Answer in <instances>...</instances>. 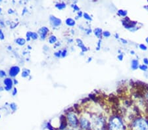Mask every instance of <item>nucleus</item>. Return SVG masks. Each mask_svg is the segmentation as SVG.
Listing matches in <instances>:
<instances>
[{
	"label": "nucleus",
	"mask_w": 148,
	"mask_h": 130,
	"mask_svg": "<svg viewBox=\"0 0 148 130\" xmlns=\"http://www.w3.org/2000/svg\"><path fill=\"white\" fill-rule=\"evenodd\" d=\"M107 130H126V127L121 117L113 116L107 124Z\"/></svg>",
	"instance_id": "nucleus-1"
},
{
	"label": "nucleus",
	"mask_w": 148,
	"mask_h": 130,
	"mask_svg": "<svg viewBox=\"0 0 148 130\" xmlns=\"http://www.w3.org/2000/svg\"><path fill=\"white\" fill-rule=\"evenodd\" d=\"M131 130H148V120L138 117L131 124Z\"/></svg>",
	"instance_id": "nucleus-2"
},
{
	"label": "nucleus",
	"mask_w": 148,
	"mask_h": 130,
	"mask_svg": "<svg viewBox=\"0 0 148 130\" xmlns=\"http://www.w3.org/2000/svg\"><path fill=\"white\" fill-rule=\"evenodd\" d=\"M67 120L69 125L73 128H76L79 126V120L73 113H69L67 115Z\"/></svg>",
	"instance_id": "nucleus-3"
},
{
	"label": "nucleus",
	"mask_w": 148,
	"mask_h": 130,
	"mask_svg": "<svg viewBox=\"0 0 148 130\" xmlns=\"http://www.w3.org/2000/svg\"><path fill=\"white\" fill-rule=\"evenodd\" d=\"M122 24L124 26V27L128 30H132V28L137 27L138 22L136 21H132L128 17H125L124 19L122 20Z\"/></svg>",
	"instance_id": "nucleus-4"
},
{
	"label": "nucleus",
	"mask_w": 148,
	"mask_h": 130,
	"mask_svg": "<svg viewBox=\"0 0 148 130\" xmlns=\"http://www.w3.org/2000/svg\"><path fill=\"white\" fill-rule=\"evenodd\" d=\"M79 126L84 130H92L91 122L84 117H82L79 120Z\"/></svg>",
	"instance_id": "nucleus-5"
},
{
	"label": "nucleus",
	"mask_w": 148,
	"mask_h": 130,
	"mask_svg": "<svg viewBox=\"0 0 148 130\" xmlns=\"http://www.w3.org/2000/svg\"><path fill=\"white\" fill-rule=\"evenodd\" d=\"M140 64H139V61L138 59H132V61H131V68L133 70H137L138 68H139Z\"/></svg>",
	"instance_id": "nucleus-6"
},
{
	"label": "nucleus",
	"mask_w": 148,
	"mask_h": 130,
	"mask_svg": "<svg viewBox=\"0 0 148 130\" xmlns=\"http://www.w3.org/2000/svg\"><path fill=\"white\" fill-rule=\"evenodd\" d=\"M19 72V68L18 67H13L11 68L10 75L11 76H15Z\"/></svg>",
	"instance_id": "nucleus-7"
},
{
	"label": "nucleus",
	"mask_w": 148,
	"mask_h": 130,
	"mask_svg": "<svg viewBox=\"0 0 148 130\" xmlns=\"http://www.w3.org/2000/svg\"><path fill=\"white\" fill-rule=\"evenodd\" d=\"M94 34L96 35L97 37H99V38H100V37H101V35L103 34L102 30L99 28H95V29L94 30Z\"/></svg>",
	"instance_id": "nucleus-8"
},
{
	"label": "nucleus",
	"mask_w": 148,
	"mask_h": 130,
	"mask_svg": "<svg viewBox=\"0 0 148 130\" xmlns=\"http://www.w3.org/2000/svg\"><path fill=\"white\" fill-rule=\"evenodd\" d=\"M118 15L121 16V17L125 18L128 15V11L126 10H124V9H119L118 11Z\"/></svg>",
	"instance_id": "nucleus-9"
},
{
	"label": "nucleus",
	"mask_w": 148,
	"mask_h": 130,
	"mask_svg": "<svg viewBox=\"0 0 148 130\" xmlns=\"http://www.w3.org/2000/svg\"><path fill=\"white\" fill-rule=\"evenodd\" d=\"M51 20L52 21L53 25L55 26H59L61 25V20L54 17V16H51Z\"/></svg>",
	"instance_id": "nucleus-10"
},
{
	"label": "nucleus",
	"mask_w": 148,
	"mask_h": 130,
	"mask_svg": "<svg viewBox=\"0 0 148 130\" xmlns=\"http://www.w3.org/2000/svg\"><path fill=\"white\" fill-rule=\"evenodd\" d=\"M47 32H48V29H47V28L46 27H43L42 28H41V29L40 30L39 32H40V35H41V36L42 37V38H44L45 35H46Z\"/></svg>",
	"instance_id": "nucleus-11"
},
{
	"label": "nucleus",
	"mask_w": 148,
	"mask_h": 130,
	"mask_svg": "<svg viewBox=\"0 0 148 130\" xmlns=\"http://www.w3.org/2000/svg\"><path fill=\"white\" fill-rule=\"evenodd\" d=\"M77 43H78V46L80 47V48L82 49V50L83 51H87V48L84 46V44L82 43V42L81 41L80 39H77Z\"/></svg>",
	"instance_id": "nucleus-12"
},
{
	"label": "nucleus",
	"mask_w": 148,
	"mask_h": 130,
	"mask_svg": "<svg viewBox=\"0 0 148 130\" xmlns=\"http://www.w3.org/2000/svg\"><path fill=\"white\" fill-rule=\"evenodd\" d=\"M5 84L7 86V89H9L12 86V80L11 79H6L5 80Z\"/></svg>",
	"instance_id": "nucleus-13"
},
{
	"label": "nucleus",
	"mask_w": 148,
	"mask_h": 130,
	"mask_svg": "<svg viewBox=\"0 0 148 130\" xmlns=\"http://www.w3.org/2000/svg\"><path fill=\"white\" fill-rule=\"evenodd\" d=\"M66 22L67 24V25L71 26V27H73V26L75 25V21L72 19V18H68V19L66 20Z\"/></svg>",
	"instance_id": "nucleus-14"
},
{
	"label": "nucleus",
	"mask_w": 148,
	"mask_h": 130,
	"mask_svg": "<svg viewBox=\"0 0 148 130\" xmlns=\"http://www.w3.org/2000/svg\"><path fill=\"white\" fill-rule=\"evenodd\" d=\"M139 68L142 71H144V72H146V71L148 69V67L147 65H144V64H142V65H140V67H139Z\"/></svg>",
	"instance_id": "nucleus-15"
},
{
	"label": "nucleus",
	"mask_w": 148,
	"mask_h": 130,
	"mask_svg": "<svg viewBox=\"0 0 148 130\" xmlns=\"http://www.w3.org/2000/svg\"><path fill=\"white\" fill-rule=\"evenodd\" d=\"M139 48L142 51H147V46H145V44H141L139 45Z\"/></svg>",
	"instance_id": "nucleus-16"
},
{
	"label": "nucleus",
	"mask_w": 148,
	"mask_h": 130,
	"mask_svg": "<svg viewBox=\"0 0 148 130\" xmlns=\"http://www.w3.org/2000/svg\"><path fill=\"white\" fill-rule=\"evenodd\" d=\"M16 42H17V44H18L19 45H23L25 43V40L22 38H18V39H16Z\"/></svg>",
	"instance_id": "nucleus-17"
},
{
	"label": "nucleus",
	"mask_w": 148,
	"mask_h": 130,
	"mask_svg": "<svg viewBox=\"0 0 148 130\" xmlns=\"http://www.w3.org/2000/svg\"><path fill=\"white\" fill-rule=\"evenodd\" d=\"M103 35L106 37H109L111 35V33L109 31H104L103 32Z\"/></svg>",
	"instance_id": "nucleus-18"
},
{
	"label": "nucleus",
	"mask_w": 148,
	"mask_h": 130,
	"mask_svg": "<svg viewBox=\"0 0 148 130\" xmlns=\"http://www.w3.org/2000/svg\"><path fill=\"white\" fill-rule=\"evenodd\" d=\"M84 17L88 20H92V18L90 17V16L88 15V13H84Z\"/></svg>",
	"instance_id": "nucleus-19"
},
{
	"label": "nucleus",
	"mask_w": 148,
	"mask_h": 130,
	"mask_svg": "<svg viewBox=\"0 0 148 130\" xmlns=\"http://www.w3.org/2000/svg\"><path fill=\"white\" fill-rule=\"evenodd\" d=\"M56 41V37H55V36L50 37V38H49V42H50V43L53 44Z\"/></svg>",
	"instance_id": "nucleus-20"
},
{
	"label": "nucleus",
	"mask_w": 148,
	"mask_h": 130,
	"mask_svg": "<svg viewBox=\"0 0 148 130\" xmlns=\"http://www.w3.org/2000/svg\"><path fill=\"white\" fill-rule=\"evenodd\" d=\"M117 58H118V59L120 61H122L123 60V58H124V55H123V53H121L120 54H119V55H118V56H117Z\"/></svg>",
	"instance_id": "nucleus-21"
},
{
	"label": "nucleus",
	"mask_w": 148,
	"mask_h": 130,
	"mask_svg": "<svg viewBox=\"0 0 148 130\" xmlns=\"http://www.w3.org/2000/svg\"><path fill=\"white\" fill-rule=\"evenodd\" d=\"M30 36L32 37L33 39H36L38 37V35L36 34V33H31Z\"/></svg>",
	"instance_id": "nucleus-22"
},
{
	"label": "nucleus",
	"mask_w": 148,
	"mask_h": 130,
	"mask_svg": "<svg viewBox=\"0 0 148 130\" xmlns=\"http://www.w3.org/2000/svg\"><path fill=\"white\" fill-rule=\"evenodd\" d=\"M120 40H121V42H122V43H123V44H128V41L126 39H124V38H120Z\"/></svg>",
	"instance_id": "nucleus-23"
},
{
	"label": "nucleus",
	"mask_w": 148,
	"mask_h": 130,
	"mask_svg": "<svg viewBox=\"0 0 148 130\" xmlns=\"http://www.w3.org/2000/svg\"><path fill=\"white\" fill-rule=\"evenodd\" d=\"M65 4L62 3V4H58V5H57V7H59V9H62V8L65 7Z\"/></svg>",
	"instance_id": "nucleus-24"
},
{
	"label": "nucleus",
	"mask_w": 148,
	"mask_h": 130,
	"mask_svg": "<svg viewBox=\"0 0 148 130\" xmlns=\"http://www.w3.org/2000/svg\"><path fill=\"white\" fill-rule=\"evenodd\" d=\"M143 62H144V64L145 65H148V59L147 58H144L143 59Z\"/></svg>",
	"instance_id": "nucleus-25"
},
{
	"label": "nucleus",
	"mask_w": 148,
	"mask_h": 130,
	"mask_svg": "<svg viewBox=\"0 0 148 130\" xmlns=\"http://www.w3.org/2000/svg\"><path fill=\"white\" fill-rule=\"evenodd\" d=\"M11 107L13 108V110H15V109H16V106H15V104H12V105H11Z\"/></svg>",
	"instance_id": "nucleus-26"
},
{
	"label": "nucleus",
	"mask_w": 148,
	"mask_h": 130,
	"mask_svg": "<svg viewBox=\"0 0 148 130\" xmlns=\"http://www.w3.org/2000/svg\"><path fill=\"white\" fill-rule=\"evenodd\" d=\"M130 54L131 55H135V51H134V50H131L130 51Z\"/></svg>",
	"instance_id": "nucleus-27"
},
{
	"label": "nucleus",
	"mask_w": 148,
	"mask_h": 130,
	"mask_svg": "<svg viewBox=\"0 0 148 130\" xmlns=\"http://www.w3.org/2000/svg\"><path fill=\"white\" fill-rule=\"evenodd\" d=\"M114 37H115L116 39H119V34H114Z\"/></svg>",
	"instance_id": "nucleus-28"
},
{
	"label": "nucleus",
	"mask_w": 148,
	"mask_h": 130,
	"mask_svg": "<svg viewBox=\"0 0 148 130\" xmlns=\"http://www.w3.org/2000/svg\"><path fill=\"white\" fill-rule=\"evenodd\" d=\"M1 37H2V39H3V34H2V33H1V30H0V37H1Z\"/></svg>",
	"instance_id": "nucleus-29"
},
{
	"label": "nucleus",
	"mask_w": 148,
	"mask_h": 130,
	"mask_svg": "<svg viewBox=\"0 0 148 130\" xmlns=\"http://www.w3.org/2000/svg\"><path fill=\"white\" fill-rule=\"evenodd\" d=\"M145 42H146V43L148 44V37H147L146 38H145Z\"/></svg>",
	"instance_id": "nucleus-30"
},
{
	"label": "nucleus",
	"mask_w": 148,
	"mask_h": 130,
	"mask_svg": "<svg viewBox=\"0 0 148 130\" xmlns=\"http://www.w3.org/2000/svg\"><path fill=\"white\" fill-rule=\"evenodd\" d=\"M75 9H76V10H78V9H79L77 7H76V5L75 6Z\"/></svg>",
	"instance_id": "nucleus-31"
},
{
	"label": "nucleus",
	"mask_w": 148,
	"mask_h": 130,
	"mask_svg": "<svg viewBox=\"0 0 148 130\" xmlns=\"http://www.w3.org/2000/svg\"><path fill=\"white\" fill-rule=\"evenodd\" d=\"M147 100H148V93H147Z\"/></svg>",
	"instance_id": "nucleus-32"
}]
</instances>
